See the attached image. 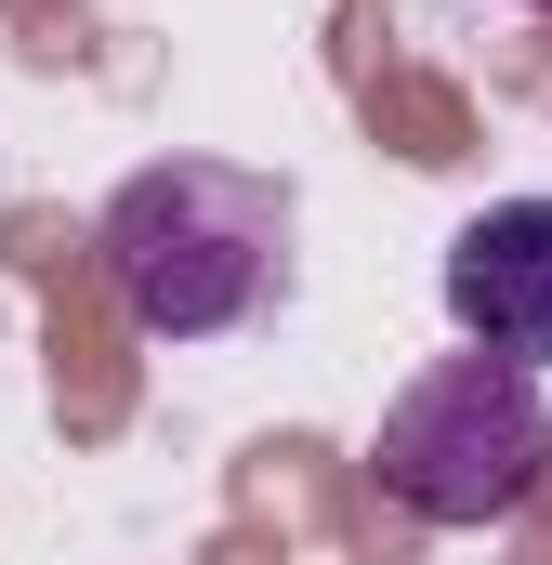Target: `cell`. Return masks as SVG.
<instances>
[{"label": "cell", "mask_w": 552, "mask_h": 565, "mask_svg": "<svg viewBox=\"0 0 552 565\" xmlns=\"http://www.w3.org/2000/svg\"><path fill=\"white\" fill-rule=\"evenodd\" d=\"M369 473H382V500H395V513H421V526H500V513L552 473L540 369L474 355V342H460V355H434L408 395L382 408Z\"/></svg>", "instance_id": "cell-2"}, {"label": "cell", "mask_w": 552, "mask_h": 565, "mask_svg": "<svg viewBox=\"0 0 552 565\" xmlns=\"http://www.w3.org/2000/svg\"><path fill=\"white\" fill-rule=\"evenodd\" d=\"M289 184L237 158H145L93 224V264L145 342H224L289 289Z\"/></svg>", "instance_id": "cell-1"}, {"label": "cell", "mask_w": 552, "mask_h": 565, "mask_svg": "<svg viewBox=\"0 0 552 565\" xmlns=\"http://www.w3.org/2000/svg\"><path fill=\"white\" fill-rule=\"evenodd\" d=\"M447 316L474 355L552 369V198H500L447 237Z\"/></svg>", "instance_id": "cell-3"}]
</instances>
